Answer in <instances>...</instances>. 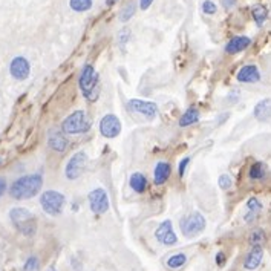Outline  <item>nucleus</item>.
Segmentation results:
<instances>
[{"label": "nucleus", "mask_w": 271, "mask_h": 271, "mask_svg": "<svg viewBox=\"0 0 271 271\" xmlns=\"http://www.w3.org/2000/svg\"><path fill=\"white\" fill-rule=\"evenodd\" d=\"M127 111L132 112V114H138L147 120H153L156 115H158V106L152 101H144V100H138V98H133V100H129L127 104Z\"/></svg>", "instance_id": "7"}, {"label": "nucleus", "mask_w": 271, "mask_h": 271, "mask_svg": "<svg viewBox=\"0 0 271 271\" xmlns=\"http://www.w3.org/2000/svg\"><path fill=\"white\" fill-rule=\"evenodd\" d=\"M100 133L104 138H117L121 133V121L117 115L107 114L100 121Z\"/></svg>", "instance_id": "10"}, {"label": "nucleus", "mask_w": 271, "mask_h": 271, "mask_svg": "<svg viewBox=\"0 0 271 271\" xmlns=\"http://www.w3.org/2000/svg\"><path fill=\"white\" fill-rule=\"evenodd\" d=\"M10 219L13 225L25 236H34L37 232V219L32 211L23 207H14L10 211Z\"/></svg>", "instance_id": "2"}, {"label": "nucleus", "mask_w": 271, "mask_h": 271, "mask_svg": "<svg viewBox=\"0 0 271 271\" xmlns=\"http://www.w3.org/2000/svg\"><path fill=\"white\" fill-rule=\"evenodd\" d=\"M48 271H57V269H56V268H52V266H51V268H49Z\"/></svg>", "instance_id": "40"}, {"label": "nucleus", "mask_w": 271, "mask_h": 271, "mask_svg": "<svg viewBox=\"0 0 271 271\" xmlns=\"http://www.w3.org/2000/svg\"><path fill=\"white\" fill-rule=\"evenodd\" d=\"M225 260H227V257H225V254H224L222 251L216 253V263H218V266H224V265H225Z\"/></svg>", "instance_id": "33"}, {"label": "nucleus", "mask_w": 271, "mask_h": 271, "mask_svg": "<svg viewBox=\"0 0 271 271\" xmlns=\"http://www.w3.org/2000/svg\"><path fill=\"white\" fill-rule=\"evenodd\" d=\"M251 44V38L247 35H236L233 37L227 44H225V52L227 54H238L247 49Z\"/></svg>", "instance_id": "17"}, {"label": "nucleus", "mask_w": 271, "mask_h": 271, "mask_svg": "<svg viewBox=\"0 0 271 271\" xmlns=\"http://www.w3.org/2000/svg\"><path fill=\"white\" fill-rule=\"evenodd\" d=\"M115 2H117V0H106V7H112Z\"/></svg>", "instance_id": "39"}, {"label": "nucleus", "mask_w": 271, "mask_h": 271, "mask_svg": "<svg viewBox=\"0 0 271 271\" xmlns=\"http://www.w3.org/2000/svg\"><path fill=\"white\" fill-rule=\"evenodd\" d=\"M10 72L16 80H26L31 72V65L25 57H16L10 65Z\"/></svg>", "instance_id": "12"}, {"label": "nucleus", "mask_w": 271, "mask_h": 271, "mask_svg": "<svg viewBox=\"0 0 271 271\" xmlns=\"http://www.w3.org/2000/svg\"><path fill=\"white\" fill-rule=\"evenodd\" d=\"M251 16H253L256 25L260 28V26L265 23V20L268 19V10H266L263 5H254V7L251 8Z\"/></svg>", "instance_id": "23"}, {"label": "nucleus", "mask_w": 271, "mask_h": 271, "mask_svg": "<svg viewBox=\"0 0 271 271\" xmlns=\"http://www.w3.org/2000/svg\"><path fill=\"white\" fill-rule=\"evenodd\" d=\"M89 207L95 214H103L111 208L109 196H107L104 189H95L89 193Z\"/></svg>", "instance_id": "9"}, {"label": "nucleus", "mask_w": 271, "mask_h": 271, "mask_svg": "<svg viewBox=\"0 0 271 271\" xmlns=\"http://www.w3.org/2000/svg\"><path fill=\"white\" fill-rule=\"evenodd\" d=\"M199 118H201V115H199V111L196 109V107H189V109L184 112V115L179 118V126L181 127H189V126L198 123Z\"/></svg>", "instance_id": "20"}, {"label": "nucleus", "mask_w": 271, "mask_h": 271, "mask_svg": "<svg viewBox=\"0 0 271 271\" xmlns=\"http://www.w3.org/2000/svg\"><path fill=\"white\" fill-rule=\"evenodd\" d=\"M236 78L241 83H257L260 80V72L256 65H245L239 69Z\"/></svg>", "instance_id": "15"}, {"label": "nucleus", "mask_w": 271, "mask_h": 271, "mask_svg": "<svg viewBox=\"0 0 271 271\" xmlns=\"http://www.w3.org/2000/svg\"><path fill=\"white\" fill-rule=\"evenodd\" d=\"M253 115L259 123H268L271 120V98H263L256 103Z\"/></svg>", "instance_id": "14"}, {"label": "nucleus", "mask_w": 271, "mask_h": 271, "mask_svg": "<svg viewBox=\"0 0 271 271\" xmlns=\"http://www.w3.org/2000/svg\"><path fill=\"white\" fill-rule=\"evenodd\" d=\"M222 5H224L225 10H232L236 5V0H222Z\"/></svg>", "instance_id": "36"}, {"label": "nucleus", "mask_w": 271, "mask_h": 271, "mask_svg": "<svg viewBox=\"0 0 271 271\" xmlns=\"http://www.w3.org/2000/svg\"><path fill=\"white\" fill-rule=\"evenodd\" d=\"M229 117H230V114H222V115L219 117V120H218V121H219V124H222V123H224Z\"/></svg>", "instance_id": "38"}, {"label": "nucleus", "mask_w": 271, "mask_h": 271, "mask_svg": "<svg viewBox=\"0 0 271 271\" xmlns=\"http://www.w3.org/2000/svg\"><path fill=\"white\" fill-rule=\"evenodd\" d=\"M129 40H130V31H129L127 28L121 29V31L118 32V44H120V48L124 49Z\"/></svg>", "instance_id": "28"}, {"label": "nucleus", "mask_w": 271, "mask_h": 271, "mask_svg": "<svg viewBox=\"0 0 271 271\" xmlns=\"http://www.w3.org/2000/svg\"><path fill=\"white\" fill-rule=\"evenodd\" d=\"M170 173H172V167L169 162H166V161L156 162L155 170H153V183L156 186H162L170 178Z\"/></svg>", "instance_id": "16"}, {"label": "nucleus", "mask_w": 271, "mask_h": 271, "mask_svg": "<svg viewBox=\"0 0 271 271\" xmlns=\"http://www.w3.org/2000/svg\"><path fill=\"white\" fill-rule=\"evenodd\" d=\"M48 144L52 150L56 152H65L69 146V140L66 138V133L59 129H51L48 133Z\"/></svg>", "instance_id": "13"}, {"label": "nucleus", "mask_w": 271, "mask_h": 271, "mask_svg": "<svg viewBox=\"0 0 271 271\" xmlns=\"http://www.w3.org/2000/svg\"><path fill=\"white\" fill-rule=\"evenodd\" d=\"M135 10H137V5H135V2H127L126 4V7L121 10V13H120V20L123 22V23H126V22H129L132 17H133V14H135Z\"/></svg>", "instance_id": "27"}, {"label": "nucleus", "mask_w": 271, "mask_h": 271, "mask_svg": "<svg viewBox=\"0 0 271 271\" xmlns=\"http://www.w3.org/2000/svg\"><path fill=\"white\" fill-rule=\"evenodd\" d=\"M43 186V178L38 173L34 175H25L19 179H16L10 189V193L14 199H31L35 196Z\"/></svg>", "instance_id": "1"}, {"label": "nucleus", "mask_w": 271, "mask_h": 271, "mask_svg": "<svg viewBox=\"0 0 271 271\" xmlns=\"http://www.w3.org/2000/svg\"><path fill=\"white\" fill-rule=\"evenodd\" d=\"M155 238H156V241L161 242L162 245H167V247L175 245V244L178 242V238H176V233H175V230H173L172 221H169V219H167V221H162V222L158 225L156 232H155Z\"/></svg>", "instance_id": "11"}, {"label": "nucleus", "mask_w": 271, "mask_h": 271, "mask_svg": "<svg viewBox=\"0 0 271 271\" xmlns=\"http://www.w3.org/2000/svg\"><path fill=\"white\" fill-rule=\"evenodd\" d=\"M65 202H66L65 196L56 190H48L40 196V205L43 211L51 216H59L63 211Z\"/></svg>", "instance_id": "6"}, {"label": "nucleus", "mask_w": 271, "mask_h": 271, "mask_svg": "<svg viewBox=\"0 0 271 271\" xmlns=\"http://www.w3.org/2000/svg\"><path fill=\"white\" fill-rule=\"evenodd\" d=\"M262 257H263V250H262V247H251V250L248 251L245 260H244V268L248 269V271L256 269V268L260 265Z\"/></svg>", "instance_id": "18"}, {"label": "nucleus", "mask_w": 271, "mask_h": 271, "mask_svg": "<svg viewBox=\"0 0 271 271\" xmlns=\"http://www.w3.org/2000/svg\"><path fill=\"white\" fill-rule=\"evenodd\" d=\"M227 98H229L227 101H229V103H232V104L238 103V101H239V91H233V92H230Z\"/></svg>", "instance_id": "34"}, {"label": "nucleus", "mask_w": 271, "mask_h": 271, "mask_svg": "<svg viewBox=\"0 0 271 271\" xmlns=\"http://www.w3.org/2000/svg\"><path fill=\"white\" fill-rule=\"evenodd\" d=\"M189 164H190V158H184V159H181L179 166H178V175H179V178H184Z\"/></svg>", "instance_id": "32"}, {"label": "nucleus", "mask_w": 271, "mask_h": 271, "mask_svg": "<svg viewBox=\"0 0 271 271\" xmlns=\"http://www.w3.org/2000/svg\"><path fill=\"white\" fill-rule=\"evenodd\" d=\"M248 175L254 181H262L266 176V167H265V164H263V162H260V161L253 162L250 170H248Z\"/></svg>", "instance_id": "22"}, {"label": "nucleus", "mask_w": 271, "mask_h": 271, "mask_svg": "<svg viewBox=\"0 0 271 271\" xmlns=\"http://www.w3.org/2000/svg\"><path fill=\"white\" fill-rule=\"evenodd\" d=\"M69 7L77 13H84L92 8V0H69Z\"/></svg>", "instance_id": "25"}, {"label": "nucleus", "mask_w": 271, "mask_h": 271, "mask_svg": "<svg viewBox=\"0 0 271 271\" xmlns=\"http://www.w3.org/2000/svg\"><path fill=\"white\" fill-rule=\"evenodd\" d=\"M216 5H214V2H211V0H205V2L202 4V13L204 14H207V16H213L214 13H216Z\"/></svg>", "instance_id": "30"}, {"label": "nucleus", "mask_w": 271, "mask_h": 271, "mask_svg": "<svg viewBox=\"0 0 271 271\" xmlns=\"http://www.w3.org/2000/svg\"><path fill=\"white\" fill-rule=\"evenodd\" d=\"M5 192H7V181H5V178H0V196H2Z\"/></svg>", "instance_id": "37"}, {"label": "nucleus", "mask_w": 271, "mask_h": 271, "mask_svg": "<svg viewBox=\"0 0 271 271\" xmlns=\"http://www.w3.org/2000/svg\"><path fill=\"white\" fill-rule=\"evenodd\" d=\"M86 166H87V155H86V152H77V153H74L72 158L68 161V164H66V170H65L66 178L71 179V181L80 178L81 173L84 172Z\"/></svg>", "instance_id": "8"}, {"label": "nucleus", "mask_w": 271, "mask_h": 271, "mask_svg": "<svg viewBox=\"0 0 271 271\" xmlns=\"http://www.w3.org/2000/svg\"><path fill=\"white\" fill-rule=\"evenodd\" d=\"M153 4V0H140V8L144 11V10H149L150 5Z\"/></svg>", "instance_id": "35"}, {"label": "nucleus", "mask_w": 271, "mask_h": 271, "mask_svg": "<svg viewBox=\"0 0 271 271\" xmlns=\"http://www.w3.org/2000/svg\"><path fill=\"white\" fill-rule=\"evenodd\" d=\"M78 86L87 101H95L98 98L100 78H98V74L95 72L92 65H84V68L81 69V74L78 78Z\"/></svg>", "instance_id": "3"}, {"label": "nucleus", "mask_w": 271, "mask_h": 271, "mask_svg": "<svg viewBox=\"0 0 271 271\" xmlns=\"http://www.w3.org/2000/svg\"><path fill=\"white\" fill-rule=\"evenodd\" d=\"M186 262H187V256L184 253H176V254H173L167 259V266L172 268V269H178V268L184 266Z\"/></svg>", "instance_id": "24"}, {"label": "nucleus", "mask_w": 271, "mask_h": 271, "mask_svg": "<svg viewBox=\"0 0 271 271\" xmlns=\"http://www.w3.org/2000/svg\"><path fill=\"white\" fill-rule=\"evenodd\" d=\"M130 187H132V190L133 192H137V193H144L146 192V189H147V178L143 175V173H140V172H135L132 176H130Z\"/></svg>", "instance_id": "21"}, {"label": "nucleus", "mask_w": 271, "mask_h": 271, "mask_svg": "<svg viewBox=\"0 0 271 271\" xmlns=\"http://www.w3.org/2000/svg\"><path fill=\"white\" fill-rule=\"evenodd\" d=\"M23 268H25V271H34V269H37L38 268V259L35 256L28 257V260L25 262Z\"/></svg>", "instance_id": "31"}, {"label": "nucleus", "mask_w": 271, "mask_h": 271, "mask_svg": "<svg viewBox=\"0 0 271 271\" xmlns=\"http://www.w3.org/2000/svg\"><path fill=\"white\" fill-rule=\"evenodd\" d=\"M91 129V120L87 118L84 111H75L69 117L65 118L62 123V130L66 135H77L84 133Z\"/></svg>", "instance_id": "4"}, {"label": "nucleus", "mask_w": 271, "mask_h": 271, "mask_svg": "<svg viewBox=\"0 0 271 271\" xmlns=\"http://www.w3.org/2000/svg\"><path fill=\"white\" fill-rule=\"evenodd\" d=\"M218 184H219V187H221L222 190H229V189H232V186H233V179H232V176H230V175L224 173V175H221V176H219Z\"/></svg>", "instance_id": "29"}, {"label": "nucleus", "mask_w": 271, "mask_h": 271, "mask_svg": "<svg viewBox=\"0 0 271 271\" xmlns=\"http://www.w3.org/2000/svg\"><path fill=\"white\" fill-rule=\"evenodd\" d=\"M0 166H2V159H0Z\"/></svg>", "instance_id": "41"}, {"label": "nucleus", "mask_w": 271, "mask_h": 271, "mask_svg": "<svg viewBox=\"0 0 271 271\" xmlns=\"http://www.w3.org/2000/svg\"><path fill=\"white\" fill-rule=\"evenodd\" d=\"M179 225H181V232L186 238H193V236H198L199 233H202L205 230L207 221H205L202 213L192 211V213L184 216Z\"/></svg>", "instance_id": "5"}, {"label": "nucleus", "mask_w": 271, "mask_h": 271, "mask_svg": "<svg viewBox=\"0 0 271 271\" xmlns=\"http://www.w3.org/2000/svg\"><path fill=\"white\" fill-rule=\"evenodd\" d=\"M260 211H262V202L257 198H254V196L250 198L247 201V213L244 214V221L245 222H253L259 216Z\"/></svg>", "instance_id": "19"}, {"label": "nucleus", "mask_w": 271, "mask_h": 271, "mask_svg": "<svg viewBox=\"0 0 271 271\" xmlns=\"http://www.w3.org/2000/svg\"><path fill=\"white\" fill-rule=\"evenodd\" d=\"M265 233H263V230L262 229H256V230H253L251 232V235H250V245L251 247H262L263 244H265Z\"/></svg>", "instance_id": "26"}]
</instances>
